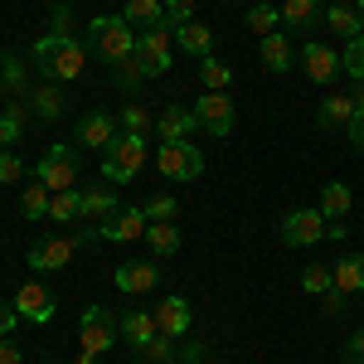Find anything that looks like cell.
<instances>
[{
  "mask_svg": "<svg viewBox=\"0 0 364 364\" xmlns=\"http://www.w3.org/2000/svg\"><path fill=\"white\" fill-rule=\"evenodd\" d=\"M15 311L34 321V326H44V321H54V291L49 287H39V282H25L20 291H15Z\"/></svg>",
  "mask_w": 364,
  "mask_h": 364,
  "instance_id": "8fae6325",
  "label": "cell"
},
{
  "mask_svg": "<svg viewBox=\"0 0 364 364\" xmlns=\"http://www.w3.org/2000/svg\"><path fill=\"white\" fill-rule=\"evenodd\" d=\"M340 360H345V364H364V331L345 340V355H340Z\"/></svg>",
  "mask_w": 364,
  "mask_h": 364,
  "instance_id": "f6af8a7d",
  "label": "cell"
},
{
  "mask_svg": "<svg viewBox=\"0 0 364 364\" xmlns=\"http://www.w3.org/2000/svg\"><path fill=\"white\" fill-rule=\"evenodd\" d=\"M326 29H336L340 39L350 44V39H360L364 34V20L355 5H345V0H336V5H326Z\"/></svg>",
  "mask_w": 364,
  "mask_h": 364,
  "instance_id": "ffe728a7",
  "label": "cell"
},
{
  "mask_svg": "<svg viewBox=\"0 0 364 364\" xmlns=\"http://www.w3.org/2000/svg\"><path fill=\"white\" fill-rule=\"evenodd\" d=\"M355 10H360V20H364V0H355Z\"/></svg>",
  "mask_w": 364,
  "mask_h": 364,
  "instance_id": "f5cc1de1",
  "label": "cell"
},
{
  "mask_svg": "<svg viewBox=\"0 0 364 364\" xmlns=\"http://www.w3.org/2000/svg\"><path fill=\"white\" fill-rule=\"evenodd\" d=\"M156 282H161V262H122V267H117V287H122L127 296L156 291Z\"/></svg>",
  "mask_w": 364,
  "mask_h": 364,
  "instance_id": "5bb4252c",
  "label": "cell"
},
{
  "mask_svg": "<svg viewBox=\"0 0 364 364\" xmlns=\"http://www.w3.org/2000/svg\"><path fill=\"white\" fill-rule=\"evenodd\" d=\"M190 15H195V0H166V20H170L175 29L190 25Z\"/></svg>",
  "mask_w": 364,
  "mask_h": 364,
  "instance_id": "7bdbcfd3",
  "label": "cell"
},
{
  "mask_svg": "<svg viewBox=\"0 0 364 364\" xmlns=\"http://www.w3.org/2000/svg\"><path fill=\"white\" fill-rule=\"evenodd\" d=\"M34 117H39V122H58V117H63V92H58L54 83L34 92Z\"/></svg>",
  "mask_w": 364,
  "mask_h": 364,
  "instance_id": "836d02e7",
  "label": "cell"
},
{
  "mask_svg": "<svg viewBox=\"0 0 364 364\" xmlns=\"http://www.w3.org/2000/svg\"><path fill=\"white\" fill-rule=\"evenodd\" d=\"M199 127L195 107H185V102H170L166 112L156 117V132H161V141H190V132Z\"/></svg>",
  "mask_w": 364,
  "mask_h": 364,
  "instance_id": "4fadbf2b",
  "label": "cell"
},
{
  "mask_svg": "<svg viewBox=\"0 0 364 364\" xmlns=\"http://www.w3.org/2000/svg\"><path fill=\"white\" fill-rule=\"evenodd\" d=\"M146 243H151L156 257H175V252H180V228L170 224V219H161V224L146 228Z\"/></svg>",
  "mask_w": 364,
  "mask_h": 364,
  "instance_id": "83f0119b",
  "label": "cell"
},
{
  "mask_svg": "<svg viewBox=\"0 0 364 364\" xmlns=\"http://www.w3.org/2000/svg\"><path fill=\"white\" fill-rule=\"evenodd\" d=\"M87 54H97L102 63H127L132 49H136V29L127 25L122 15H97L92 25H87Z\"/></svg>",
  "mask_w": 364,
  "mask_h": 364,
  "instance_id": "7a4b0ae2",
  "label": "cell"
},
{
  "mask_svg": "<svg viewBox=\"0 0 364 364\" xmlns=\"http://www.w3.org/2000/svg\"><path fill=\"white\" fill-rule=\"evenodd\" d=\"M326 233H331V224H326L321 209H296V214L282 219V243H287V248H311V243H321Z\"/></svg>",
  "mask_w": 364,
  "mask_h": 364,
  "instance_id": "52a82bcc",
  "label": "cell"
},
{
  "mask_svg": "<svg viewBox=\"0 0 364 364\" xmlns=\"http://www.w3.org/2000/svg\"><path fill=\"white\" fill-rule=\"evenodd\" d=\"M117 214V195L107 190V185H97V190H87L83 195V219L87 224H107Z\"/></svg>",
  "mask_w": 364,
  "mask_h": 364,
  "instance_id": "484cf974",
  "label": "cell"
},
{
  "mask_svg": "<svg viewBox=\"0 0 364 364\" xmlns=\"http://www.w3.org/2000/svg\"><path fill=\"white\" fill-rule=\"evenodd\" d=\"M282 25H287V34L291 29H321L326 25V5L321 0H287L282 5Z\"/></svg>",
  "mask_w": 364,
  "mask_h": 364,
  "instance_id": "e0dca14e",
  "label": "cell"
},
{
  "mask_svg": "<svg viewBox=\"0 0 364 364\" xmlns=\"http://www.w3.org/2000/svg\"><path fill=\"white\" fill-rule=\"evenodd\" d=\"M301 63H306L311 83H331L336 73H345V68H340V54H336V49H326V44H316V39L301 49Z\"/></svg>",
  "mask_w": 364,
  "mask_h": 364,
  "instance_id": "2e32d148",
  "label": "cell"
},
{
  "mask_svg": "<svg viewBox=\"0 0 364 364\" xmlns=\"http://www.w3.org/2000/svg\"><path fill=\"white\" fill-rule=\"evenodd\" d=\"M20 127H25V112H20V107H5V112H0V151H10V146H15Z\"/></svg>",
  "mask_w": 364,
  "mask_h": 364,
  "instance_id": "74e56055",
  "label": "cell"
},
{
  "mask_svg": "<svg viewBox=\"0 0 364 364\" xmlns=\"http://www.w3.org/2000/svg\"><path fill=\"white\" fill-rule=\"evenodd\" d=\"M39 185H49V190H73V185H78V151H73V146H54V151L39 161Z\"/></svg>",
  "mask_w": 364,
  "mask_h": 364,
  "instance_id": "ba28073f",
  "label": "cell"
},
{
  "mask_svg": "<svg viewBox=\"0 0 364 364\" xmlns=\"http://www.w3.org/2000/svg\"><path fill=\"white\" fill-rule=\"evenodd\" d=\"M175 209H180V204H175V195H151V199H146V219H151V224L175 219Z\"/></svg>",
  "mask_w": 364,
  "mask_h": 364,
  "instance_id": "f35d334b",
  "label": "cell"
},
{
  "mask_svg": "<svg viewBox=\"0 0 364 364\" xmlns=\"http://www.w3.org/2000/svg\"><path fill=\"white\" fill-rule=\"evenodd\" d=\"M301 287H306L311 296H326V291L336 287V277H331V267H326V262H311L306 272H301Z\"/></svg>",
  "mask_w": 364,
  "mask_h": 364,
  "instance_id": "e575fe53",
  "label": "cell"
},
{
  "mask_svg": "<svg viewBox=\"0 0 364 364\" xmlns=\"http://www.w3.org/2000/svg\"><path fill=\"white\" fill-rule=\"evenodd\" d=\"M141 166H146V136L122 132V136L102 151V175H107V180H136Z\"/></svg>",
  "mask_w": 364,
  "mask_h": 364,
  "instance_id": "3957f363",
  "label": "cell"
},
{
  "mask_svg": "<svg viewBox=\"0 0 364 364\" xmlns=\"http://www.w3.org/2000/svg\"><path fill=\"white\" fill-rule=\"evenodd\" d=\"M321 214H326V219H345V214H350V185L331 180V185L321 190Z\"/></svg>",
  "mask_w": 364,
  "mask_h": 364,
  "instance_id": "f546056e",
  "label": "cell"
},
{
  "mask_svg": "<svg viewBox=\"0 0 364 364\" xmlns=\"http://www.w3.org/2000/svg\"><path fill=\"white\" fill-rule=\"evenodd\" d=\"M262 63H267V73H287V68H291V39H287L282 29L262 39Z\"/></svg>",
  "mask_w": 364,
  "mask_h": 364,
  "instance_id": "4316f807",
  "label": "cell"
},
{
  "mask_svg": "<svg viewBox=\"0 0 364 364\" xmlns=\"http://www.w3.org/2000/svg\"><path fill=\"white\" fill-rule=\"evenodd\" d=\"M350 102H355V112H364V83H355V92H350Z\"/></svg>",
  "mask_w": 364,
  "mask_h": 364,
  "instance_id": "f907efd6",
  "label": "cell"
},
{
  "mask_svg": "<svg viewBox=\"0 0 364 364\" xmlns=\"http://www.w3.org/2000/svg\"><path fill=\"white\" fill-rule=\"evenodd\" d=\"M73 252H78L73 233H68V238H39V243L29 248V257H25V262L34 267V272H63Z\"/></svg>",
  "mask_w": 364,
  "mask_h": 364,
  "instance_id": "9c48e42d",
  "label": "cell"
},
{
  "mask_svg": "<svg viewBox=\"0 0 364 364\" xmlns=\"http://www.w3.org/2000/svg\"><path fill=\"white\" fill-rule=\"evenodd\" d=\"M141 83H146V78L136 73V63H132V58H127V63H117V87H122V92H136Z\"/></svg>",
  "mask_w": 364,
  "mask_h": 364,
  "instance_id": "ee69618b",
  "label": "cell"
},
{
  "mask_svg": "<svg viewBox=\"0 0 364 364\" xmlns=\"http://www.w3.org/2000/svg\"><path fill=\"white\" fill-rule=\"evenodd\" d=\"M156 166H161L166 180H199L204 175V156H199V146H190V141H161Z\"/></svg>",
  "mask_w": 364,
  "mask_h": 364,
  "instance_id": "5b68a950",
  "label": "cell"
},
{
  "mask_svg": "<svg viewBox=\"0 0 364 364\" xmlns=\"http://www.w3.org/2000/svg\"><path fill=\"white\" fill-rule=\"evenodd\" d=\"M34 68L49 83H73V78H83V68H87V44L83 39H54V34H44L34 44Z\"/></svg>",
  "mask_w": 364,
  "mask_h": 364,
  "instance_id": "6da1fadb",
  "label": "cell"
},
{
  "mask_svg": "<svg viewBox=\"0 0 364 364\" xmlns=\"http://www.w3.org/2000/svg\"><path fill=\"white\" fill-rule=\"evenodd\" d=\"M49 185H25V195H20V209H25V219H49Z\"/></svg>",
  "mask_w": 364,
  "mask_h": 364,
  "instance_id": "d6a6232c",
  "label": "cell"
},
{
  "mask_svg": "<svg viewBox=\"0 0 364 364\" xmlns=\"http://www.w3.org/2000/svg\"><path fill=\"white\" fill-rule=\"evenodd\" d=\"M49 29H54V39H78V34H73V10H68L63 0H58L54 15H49Z\"/></svg>",
  "mask_w": 364,
  "mask_h": 364,
  "instance_id": "ab89813d",
  "label": "cell"
},
{
  "mask_svg": "<svg viewBox=\"0 0 364 364\" xmlns=\"http://www.w3.org/2000/svg\"><path fill=\"white\" fill-rule=\"evenodd\" d=\"M331 277H336V287L345 296L364 291V252H345L340 262H331Z\"/></svg>",
  "mask_w": 364,
  "mask_h": 364,
  "instance_id": "44dd1931",
  "label": "cell"
},
{
  "mask_svg": "<svg viewBox=\"0 0 364 364\" xmlns=\"http://www.w3.org/2000/svg\"><path fill=\"white\" fill-rule=\"evenodd\" d=\"M49 219H54V224L83 219V190H78V185H73V190H54V195H49Z\"/></svg>",
  "mask_w": 364,
  "mask_h": 364,
  "instance_id": "d4e9b609",
  "label": "cell"
},
{
  "mask_svg": "<svg viewBox=\"0 0 364 364\" xmlns=\"http://www.w3.org/2000/svg\"><path fill=\"white\" fill-rule=\"evenodd\" d=\"M146 228H151L146 209H117L112 219L102 224V238L107 243H136V238H146Z\"/></svg>",
  "mask_w": 364,
  "mask_h": 364,
  "instance_id": "7c38bea8",
  "label": "cell"
},
{
  "mask_svg": "<svg viewBox=\"0 0 364 364\" xmlns=\"http://www.w3.org/2000/svg\"><path fill=\"white\" fill-rule=\"evenodd\" d=\"M340 68H345V73H350L355 83H364V34L345 44V54H340Z\"/></svg>",
  "mask_w": 364,
  "mask_h": 364,
  "instance_id": "d590c367",
  "label": "cell"
},
{
  "mask_svg": "<svg viewBox=\"0 0 364 364\" xmlns=\"http://www.w3.org/2000/svg\"><path fill=\"white\" fill-rule=\"evenodd\" d=\"M78 364H97V355H87V350H83V355H78Z\"/></svg>",
  "mask_w": 364,
  "mask_h": 364,
  "instance_id": "816d5d0a",
  "label": "cell"
},
{
  "mask_svg": "<svg viewBox=\"0 0 364 364\" xmlns=\"http://www.w3.org/2000/svg\"><path fill=\"white\" fill-rule=\"evenodd\" d=\"M117 141V122L112 117H102V112H92L78 122V146H97V151H107Z\"/></svg>",
  "mask_w": 364,
  "mask_h": 364,
  "instance_id": "7402d4cb",
  "label": "cell"
},
{
  "mask_svg": "<svg viewBox=\"0 0 364 364\" xmlns=\"http://www.w3.org/2000/svg\"><path fill=\"white\" fill-rule=\"evenodd\" d=\"M156 331L170 340H180L185 331H190V301L185 296H170V301H161L156 306Z\"/></svg>",
  "mask_w": 364,
  "mask_h": 364,
  "instance_id": "ac0fdd59",
  "label": "cell"
},
{
  "mask_svg": "<svg viewBox=\"0 0 364 364\" xmlns=\"http://www.w3.org/2000/svg\"><path fill=\"white\" fill-rule=\"evenodd\" d=\"M340 311H345V291L331 287V291H326V316H340Z\"/></svg>",
  "mask_w": 364,
  "mask_h": 364,
  "instance_id": "c3c4849f",
  "label": "cell"
},
{
  "mask_svg": "<svg viewBox=\"0 0 364 364\" xmlns=\"http://www.w3.org/2000/svg\"><path fill=\"white\" fill-rule=\"evenodd\" d=\"M228 78H233V68H228L224 58H199V83H204V92H224Z\"/></svg>",
  "mask_w": 364,
  "mask_h": 364,
  "instance_id": "f1b7e54d",
  "label": "cell"
},
{
  "mask_svg": "<svg viewBox=\"0 0 364 364\" xmlns=\"http://www.w3.org/2000/svg\"><path fill=\"white\" fill-rule=\"evenodd\" d=\"M15 321H20L15 301H0V336H10V331H15Z\"/></svg>",
  "mask_w": 364,
  "mask_h": 364,
  "instance_id": "bcb514c9",
  "label": "cell"
},
{
  "mask_svg": "<svg viewBox=\"0 0 364 364\" xmlns=\"http://www.w3.org/2000/svg\"><path fill=\"white\" fill-rule=\"evenodd\" d=\"M117 326H122V340H132V350H146L151 340L161 336L156 331V316H146V311H127Z\"/></svg>",
  "mask_w": 364,
  "mask_h": 364,
  "instance_id": "603a6c76",
  "label": "cell"
},
{
  "mask_svg": "<svg viewBox=\"0 0 364 364\" xmlns=\"http://www.w3.org/2000/svg\"><path fill=\"white\" fill-rule=\"evenodd\" d=\"M0 364H20V345L15 340H0Z\"/></svg>",
  "mask_w": 364,
  "mask_h": 364,
  "instance_id": "681fc988",
  "label": "cell"
},
{
  "mask_svg": "<svg viewBox=\"0 0 364 364\" xmlns=\"http://www.w3.org/2000/svg\"><path fill=\"white\" fill-rule=\"evenodd\" d=\"M350 122H355L350 92H331V97L321 102V112H316V127H321V132H350Z\"/></svg>",
  "mask_w": 364,
  "mask_h": 364,
  "instance_id": "9a60e30c",
  "label": "cell"
},
{
  "mask_svg": "<svg viewBox=\"0 0 364 364\" xmlns=\"http://www.w3.org/2000/svg\"><path fill=\"white\" fill-rule=\"evenodd\" d=\"M122 20L132 29H161V25H170L166 20V0H127V10H122Z\"/></svg>",
  "mask_w": 364,
  "mask_h": 364,
  "instance_id": "d6986e66",
  "label": "cell"
},
{
  "mask_svg": "<svg viewBox=\"0 0 364 364\" xmlns=\"http://www.w3.org/2000/svg\"><path fill=\"white\" fill-rule=\"evenodd\" d=\"M277 25H282L277 5H267V0H262V5H248V29H252V34L267 39V34H277Z\"/></svg>",
  "mask_w": 364,
  "mask_h": 364,
  "instance_id": "4dcf8cb0",
  "label": "cell"
},
{
  "mask_svg": "<svg viewBox=\"0 0 364 364\" xmlns=\"http://www.w3.org/2000/svg\"><path fill=\"white\" fill-rule=\"evenodd\" d=\"M20 175H25V161L15 151H0V185H15Z\"/></svg>",
  "mask_w": 364,
  "mask_h": 364,
  "instance_id": "b9f144b4",
  "label": "cell"
},
{
  "mask_svg": "<svg viewBox=\"0 0 364 364\" xmlns=\"http://www.w3.org/2000/svg\"><path fill=\"white\" fill-rule=\"evenodd\" d=\"M350 146L364 156V112H355V122H350Z\"/></svg>",
  "mask_w": 364,
  "mask_h": 364,
  "instance_id": "7dc6e473",
  "label": "cell"
},
{
  "mask_svg": "<svg viewBox=\"0 0 364 364\" xmlns=\"http://www.w3.org/2000/svg\"><path fill=\"white\" fill-rule=\"evenodd\" d=\"M141 355H146L151 364H170V360H175V340H170V336H156L146 350H141Z\"/></svg>",
  "mask_w": 364,
  "mask_h": 364,
  "instance_id": "60d3db41",
  "label": "cell"
},
{
  "mask_svg": "<svg viewBox=\"0 0 364 364\" xmlns=\"http://www.w3.org/2000/svg\"><path fill=\"white\" fill-rule=\"evenodd\" d=\"M132 63H136V73H141V78H161V73L170 68V25L136 34V49H132Z\"/></svg>",
  "mask_w": 364,
  "mask_h": 364,
  "instance_id": "277c9868",
  "label": "cell"
},
{
  "mask_svg": "<svg viewBox=\"0 0 364 364\" xmlns=\"http://www.w3.org/2000/svg\"><path fill=\"white\" fill-rule=\"evenodd\" d=\"M195 117L204 132H214V136H228L233 132V102H228V92H204L195 102Z\"/></svg>",
  "mask_w": 364,
  "mask_h": 364,
  "instance_id": "30bf717a",
  "label": "cell"
},
{
  "mask_svg": "<svg viewBox=\"0 0 364 364\" xmlns=\"http://www.w3.org/2000/svg\"><path fill=\"white\" fill-rule=\"evenodd\" d=\"M117 340H122V326L112 321V311L107 306H87L83 321H78V345H83L87 355H102V350H112Z\"/></svg>",
  "mask_w": 364,
  "mask_h": 364,
  "instance_id": "8992f818",
  "label": "cell"
},
{
  "mask_svg": "<svg viewBox=\"0 0 364 364\" xmlns=\"http://www.w3.org/2000/svg\"><path fill=\"white\" fill-rule=\"evenodd\" d=\"M175 39H180V49H185V54H195V58H209V54H214V29L199 25V20L180 25V29H175Z\"/></svg>",
  "mask_w": 364,
  "mask_h": 364,
  "instance_id": "cb8c5ba5",
  "label": "cell"
},
{
  "mask_svg": "<svg viewBox=\"0 0 364 364\" xmlns=\"http://www.w3.org/2000/svg\"><path fill=\"white\" fill-rule=\"evenodd\" d=\"M117 122H122V132H132V136H146V132L156 127V122H151V112H146V107H136V102H132V107H122V117H117Z\"/></svg>",
  "mask_w": 364,
  "mask_h": 364,
  "instance_id": "8d00e7d4",
  "label": "cell"
},
{
  "mask_svg": "<svg viewBox=\"0 0 364 364\" xmlns=\"http://www.w3.org/2000/svg\"><path fill=\"white\" fill-rule=\"evenodd\" d=\"M0 87H5V92H25L29 87V73L15 54H0Z\"/></svg>",
  "mask_w": 364,
  "mask_h": 364,
  "instance_id": "1f68e13d",
  "label": "cell"
}]
</instances>
